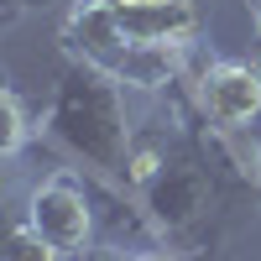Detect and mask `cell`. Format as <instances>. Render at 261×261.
I'll list each match as a JSON object with an SVG mask.
<instances>
[{
  "label": "cell",
  "instance_id": "5bb4252c",
  "mask_svg": "<svg viewBox=\"0 0 261 261\" xmlns=\"http://www.w3.org/2000/svg\"><path fill=\"white\" fill-rule=\"evenodd\" d=\"M256 68H261V58H256Z\"/></svg>",
  "mask_w": 261,
  "mask_h": 261
},
{
  "label": "cell",
  "instance_id": "5b68a950",
  "mask_svg": "<svg viewBox=\"0 0 261 261\" xmlns=\"http://www.w3.org/2000/svg\"><path fill=\"white\" fill-rule=\"evenodd\" d=\"M27 220L47 235V241L63 256H84L94 251V209H89V193H84L68 172L37 183L32 199H27Z\"/></svg>",
  "mask_w": 261,
  "mask_h": 261
},
{
  "label": "cell",
  "instance_id": "30bf717a",
  "mask_svg": "<svg viewBox=\"0 0 261 261\" xmlns=\"http://www.w3.org/2000/svg\"><path fill=\"white\" fill-rule=\"evenodd\" d=\"M125 251H105V246H94V251H84V256H73V261H120Z\"/></svg>",
  "mask_w": 261,
  "mask_h": 261
},
{
  "label": "cell",
  "instance_id": "4fadbf2b",
  "mask_svg": "<svg viewBox=\"0 0 261 261\" xmlns=\"http://www.w3.org/2000/svg\"><path fill=\"white\" fill-rule=\"evenodd\" d=\"M256 27H261V11H256Z\"/></svg>",
  "mask_w": 261,
  "mask_h": 261
},
{
  "label": "cell",
  "instance_id": "7c38bea8",
  "mask_svg": "<svg viewBox=\"0 0 261 261\" xmlns=\"http://www.w3.org/2000/svg\"><path fill=\"white\" fill-rule=\"evenodd\" d=\"M27 6H47V0H11V21H16L21 11H27Z\"/></svg>",
  "mask_w": 261,
  "mask_h": 261
},
{
  "label": "cell",
  "instance_id": "277c9868",
  "mask_svg": "<svg viewBox=\"0 0 261 261\" xmlns=\"http://www.w3.org/2000/svg\"><path fill=\"white\" fill-rule=\"evenodd\" d=\"M125 42L151 53H188L204 37V0H105Z\"/></svg>",
  "mask_w": 261,
  "mask_h": 261
},
{
  "label": "cell",
  "instance_id": "3957f363",
  "mask_svg": "<svg viewBox=\"0 0 261 261\" xmlns=\"http://www.w3.org/2000/svg\"><path fill=\"white\" fill-rule=\"evenodd\" d=\"M214 204H220V178H214V167L199 146L167 151V162L141 188L146 225L157 235H193L214 214Z\"/></svg>",
  "mask_w": 261,
  "mask_h": 261
},
{
  "label": "cell",
  "instance_id": "6da1fadb",
  "mask_svg": "<svg viewBox=\"0 0 261 261\" xmlns=\"http://www.w3.org/2000/svg\"><path fill=\"white\" fill-rule=\"evenodd\" d=\"M47 130L63 151L89 162L99 178L130 183V157H136V120L125 110V84L94 63L73 58L63 68L53 105H47Z\"/></svg>",
  "mask_w": 261,
  "mask_h": 261
},
{
  "label": "cell",
  "instance_id": "ba28073f",
  "mask_svg": "<svg viewBox=\"0 0 261 261\" xmlns=\"http://www.w3.org/2000/svg\"><path fill=\"white\" fill-rule=\"evenodd\" d=\"M6 261H68V256H63L32 220H16L11 225V241H6Z\"/></svg>",
  "mask_w": 261,
  "mask_h": 261
},
{
  "label": "cell",
  "instance_id": "8fae6325",
  "mask_svg": "<svg viewBox=\"0 0 261 261\" xmlns=\"http://www.w3.org/2000/svg\"><path fill=\"white\" fill-rule=\"evenodd\" d=\"M120 261H178V256H167V251H130V256H120Z\"/></svg>",
  "mask_w": 261,
  "mask_h": 261
},
{
  "label": "cell",
  "instance_id": "9c48e42d",
  "mask_svg": "<svg viewBox=\"0 0 261 261\" xmlns=\"http://www.w3.org/2000/svg\"><path fill=\"white\" fill-rule=\"evenodd\" d=\"M235 141H246V146H235V151H241V162L261 178V120H256V125H246V130H235Z\"/></svg>",
  "mask_w": 261,
  "mask_h": 261
},
{
  "label": "cell",
  "instance_id": "7a4b0ae2",
  "mask_svg": "<svg viewBox=\"0 0 261 261\" xmlns=\"http://www.w3.org/2000/svg\"><path fill=\"white\" fill-rule=\"evenodd\" d=\"M63 42H73V58L94 63V68H105V73H115L125 89H162V84L178 73V58H183V53H151V47L125 42L115 32L105 0H73L68 27H63Z\"/></svg>",
  "mask_w": 261,
  "mask_h": 261
},
{
  "label": "cell",
  "instance_id": "8992f818",
  "mask_svg": "<svg viewBox=\"0 0 261 261\" xmlns=\"http://www.w3.org/2000/svg\"><path fill=\"white\" fill-rule=\"evenodd\" d=\"M199 105L225 136L256 125L261 120V68L256 63H235V58L209 63L199 79Z\"/></svg>",
  "mask_w": 261,
  "mask_h": 261
},
{
  "label": "cell",
  "instance_id": "52a82bcc",
  "mask_svg": "<svg viewBox=\"0 0 261 261\" xmlns=\"http://www.w3.org/2000/svg\"><path fill=\"white\" fill-rule=\"evenodd\" d=\"M27 136H32L27 99H21L16 84H6V89H0V151L16 162V157H21V146H27Z\"/></svg>",
  "mask_w": 261,
  "mask_h": 261
}]
</instances>
